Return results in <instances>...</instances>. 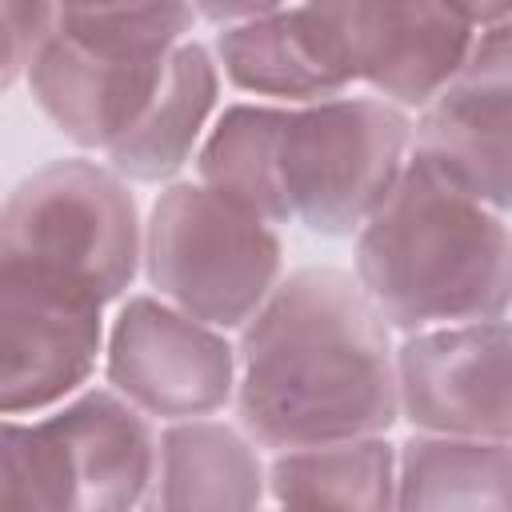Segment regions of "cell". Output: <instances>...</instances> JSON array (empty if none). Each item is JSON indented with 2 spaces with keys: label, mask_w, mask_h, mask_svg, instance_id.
<instances>
[{
  "label": "cell",
  "mask_w": 512,
  "mask_h": 512,
  "mask_svg": "<svg viewBox=\"0 0 512 512\" xmlns=\"http://www.w3.org/2000/svg\"><path fill=\"white\" fill-rule=\"evenodd\" d=\"M392 352L396 408L420 432L508 440L512 336L508 320H464L404 332Z\"/></svg>",
  "instance_id": "10"
},
{
  "label": "cell",
  "mask_w": 512,
  "mask_h": 512,
  "mask_svg": "<svg viewBox=\"0 0 512 512\" xmlns=\"http://www.w3.org/2000/svg\"><path fill=\"white\" fill-rule=\"evenodd\" d=\"M104 372L148 420L212 416L232 400L236 352L220 328L160 296H128L108 332Z\"/></svg>",
  "instance_id": "9"
},
{
  "label": "cell",
  "mask_w": 512,
  "mask_h": 512,
  "mask_svg": "<svg viewBox=\"0 0 512 512\" xmlns=\"http://www.w3.org/2000/svg\"><path fill=\"white\" fill-rule=\"evenodd\" d=\"M216 56L224 64V76L240 92L276 96L292 104H312L348 92V76L336 68L300 4L228 24L216 36Z\"/></svg>",
  "instance_id": "15"
},
{
  "label": "cell",
  "mask_w": 512,
  "mask_h": 512,
  "mask_svg": "<svg viewBox=\"0 0 512 512\" xmlns=\"http://www.w3.org/2000/svg\"><path fill=\"white\" fill-rule=\"evenodd\" d=\"M300 8L348 84H368L396 108H424L480 32L448 0H304Z\"/></svg>",
  "instance_id": "8"
},
{
  "label": "cell",
  "mask_w": 512,
  "mask_h": 512,
  "mask_svg": "<svg viewBox=\"0 0 512 512\" xmlns=\"http://www.w3.org/2000/svg\"><path fill=\"white\" fill-rule=\"evenodd\" d=\"M220 68L200 40H180L164 64V76L140 116L108 144V164L124 180L160 184L172 180L196 152L200 132L216 108Z\"/></svg>",
  "instance_id": "13"
},
{
  "label": "cell",
  "mask_w": 512,
  "mask_h": 512,
  "mask_svg": "<svg viewBox=\"0 0 512 512\" xmlns=\"http://www.w3.org/2000/svg\"><path fill=\"white\" fill-rule=\"evenodd\" d=\"M356 284L400 332L500 320L512 292L508 212L488 208L412 152L356 228Z\"/></svg>",
  "instance_id": "2"
},
{
  "label": "cell",
  "mask_w": 512,
  "mask_h": 512,
  "mask_svg": "<svg viewBox=\"0 0 512 512\" xmlns=\"http://www.w3.org/2000/svg\"><path fill=\"white\" fill-rule=\"evenodd\" d=\"M140 264L160 300L228 332L244 328L276 288L284 244L268 220L204 184L176 180L148 212Z\"/></svg>",
  "instance_id": "3"
},
{
  "label": "cell",
  "mask_w": 512,
  "mask_h": 512,
  "mask_svg": "<svg viewBox=\"0 0 512 512\" xmlns=\"http://www.w3.org/2000/svg\"><path fill=\"white\" fill-rule=\"evenodd\" d=\"M268 472L244 428L192 416L156 436V476L148 508H256Z\"/></svg>",
  "instance_id": "14"
},
{
  "label": "cell",
  "mask_w": 512,
  "mask_h": 512,
  "mask_svg": "<svg viewBox=\"0 0 512 512\" xmlns=\"http://www.w3.org/2000/svg\"><path fill=\"white\" fill-rule=\"evenodd\" d=\"M280 116L284 108L272 104H232L196 152L200 184L268 224H288V208L276 184Z\"/></svg>",
  "instance_id": "18"
},
{
  "label": "cell",
  "mask_w": 512,
  "mask_h": 512,
  "mask_svg": "<svg viewBox=\"0 0 512 512\" xmlns=\"http://www.w3.org/2000/svg\"><path fill=\"white\" fill-rule=\"evenodd\" d=\"M140 212L124 176L92 160H56L0 204V260H28L120 300L140 272Z\"/></svg>",
  "instance_id": "5"
},
{
  "label": "cell",
  "mask_w": 512,
  "mask_h": 512,
  "mask_svg": "<svg viewBox=\"0 0 512 512\" xmlns=\"http://www.w3.org/2000/svg\"><path fill=\"white\" fill-rule=\"evenodd\" d=\"M180 36L160 28H48L28 64V88L40 112L80 148L108 144L140 116L156 92Z\"/></svg>",
  "instance_id": "7"
},
{
  "label": "cell",
  "mask_w": 512,
  "mask_h": 512,
  "mask_svg": "<svg viewBox=\"0 0 512 512\" xmlns=\"http://www.w3.org/2000/svg\"><path fill=\"white\" fill-rule=\"evenodd\" d=\"M412 148L404 108L376 96H328L284 108L276 184L288 220L320 236H352L388 196Z\"/></svg>",
  "instance_id": "4"
},
{
  "label": "cell",
  "mask_w": 512,
  "mask_h": 512,
  "mask_svg": "<svg viewBox=\"0 0 512 512\" xmlns=\"http://www.w3.org/2000/svg\"><path fill=\"white\" fill-rule=\"evenodd\" d=\"M232 392L260 448L384 436L400 416L388 324L352 272L300 268L244 324Z\"/></svg>",
  "instance_id": "1"
},
{
  "label": "cell",
  "mask_w": 512,
  "mask_h": 512,
  "mask_svg": "<svg viewBox=\"0 0 512 512\" xmlns=\"http://www.w3.org/2000/svg\"><path fill=\"white\" fill-rule=\"evenodd\" d=\"M40 424L64 460L76 512H128L148 500L156 476V432L120 392H80Z\"/></svg>",
  "instance_id": "12"
},
{
  "label": "cell",
  "mask_w": 512,
  "mask_h": 512,
  "mask_svg": "<svg viewBox=\"0 0 512 512\" xmlns=\"http://www.w3.org/2000/svg\"><path fill=\"white\" fill-rule=\"evenodd\" d=\"M268 492L288 508H396V448L384 436L280 448L268 464Z\"/></svg>",
  "instance_id": "17"
},
{
  "label": "cell",
  "mask_w": 512,
  "mask_h": 512,
  "mask_svg": "<svg viewBox=\"0 0 512 512\" xmlns=\"http://www.w3.org/2000/svg\"><path fill=\"white\" fill-rule=\"evenodd\" d=\"M412 152L496 212L512 196V48L508 24L480 28L460 72L424 104Z\"/></svg>",
  "instance_id": "11"
},
{
  "label": "cell",
  "mask_w": 512,
  "mask_h": 512,
  "mask_svg": "<svg viewBox=\"0 0 512 512\" xmlns=\"http://www.w3.org/2000/svg\"><path fill=\"white\" fill-rule=\"evenodd\" d=\"M0 508H72L64 460L44 424H20L0 416Z\"/></svg>",
  "instance_id": "19"
},
{
  "label": "cell",
  "mask_w": 512,
  "mask_h": 512,
  "mask_svg": "<svg viewBox=\"0 0 512 512\" xmlns=\"http://www.w3.org/2000/svg\"><path fill=\"white\" fill-rule=\"evenodd\" d=\"M288 0H192L196 16H204L208 24H240V20H256V16H268L276 8H284Z\"/></svg>",
  "instance_id": "22"
},
{
  "label": "cell",
  "mask_w": 512,
  "mask_h": 512,
  "mask_svg": "<svg viewBox=\"0 0 512 512\" xmlns=\"http://www.w3.org/2000/svg\"><path fill=\"white\" fill-rule=\"evenodd\" d=\"M508 484V440L420 432L396 452V508L404 512H504Z\"/></svg>",
  "instance_id": "16"
},
{
  "label": "cell",
  "mask_w": 512,
  "mask_h": 512,
  "mask_svg": "<svg viewBox=\"0 0 512 512\" xmlns=\"http://www.w3.org/2000/svg\"><path fill=\"white\" fill-rule=\"evenodd\" d=\"M52 28V0H0V96L28 72Z\"/></svg>",
  "instance_id": "20"
},
{
  "label": "cell",
  "mask_w": 512,
  "mask_h": 512,
  "mask_svg": "<svg viewBox=\"0 0 512 512\" xmlns=\"http://www.w3.org/2000/svg\"><path fill=\"white\" fill-rule=\"evenodd\" d=\"M104 344V300L80 280L0 260V416L44 412L88 384Z\"/></svg>",
  "instance_id": "6"
},
{
  "label": "cell",
  "mask_w": 512,
  "mask_h": 512,
  "mask_svg": "<svg viewBox=\"0 0 512 512\" xmlns=\"http://www.w3.org/2000/svg\"><path fill=\"white\" fill-rule=\"evenodd\" d=\"M472 28H492L508 24V0H448Z\"/></svg>",
  "instance_id": "23"
},
{
  "label": "cell",
  "mask_w": 512,
  "mask_h": 512,
  "mask_svg": "<svg viewBox=\"0 0 512 512\" xmlns=\"http://www.w3.org/2000/svg\"><path fill=\"white\" fill-rule=\"evenodd\" d=\"M56 24H196L192 0H52Z\"/></svg>",
  "instance_id": "21"
}]
</instances>
